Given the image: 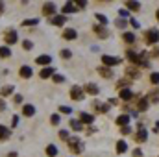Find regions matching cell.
<instances>
[{
  "label": "cell",
  "instance_id": "cell-1",
  "mask_svg": "<svg viewBox=\"0 0 159 157\" xmlns=\"http://www.w3.org/2000/svg\"><path fill=\"white\" fill-rule=\"evenodd\" d=\"M144 41H146V44H156L159 41V32L156 28H150V30H146V34H144Z\"/></svg>",
  "mask_w": 159,
  "mask_h": 157
},
{
  "label": "cell",
  "instance_id": "cell-2",
  "mask_svg": "<svg viewBox=\"0 0 159 157\" xmlns=\"http://www.w3.org/2000/svg\"><path fill=\"white\" fill-rule=\"evenodd\" d=\"M102 63L109 69V67L120 65V63H122V59H120V57H115V56H107V54H104V56H102Z\"/></svg>",
  "mask_w": 159,
  "mask_h": 157
},
{
  "label": "cell",
  "instance_id": "cell-3",
  "mask_svg": "<svg viewBox=\"0 0 159 157\" xmlns=\"http://www.w3.org/2000/svg\"><path fill=\"white\" fill-rule=\"evenodd\" d=\"M4 41H6L7 44H15V43L19 41V35H17V30H13V28L6 30V32H4Z\"/></svg>",
  "mask_w": 159,
  "mask_h": 157
},
{
  "label": "cell",
  "instance_id": "cell-4",
  "mask_svg": "<svg viewBox=\"0 0 159 157\" xmlns=\"http://www.w3.org/2000/svg\"><path fill=\"white\" fill-rule=\"evenodd\" d=\"M69 148H70V152H72V154H80V152L83 150V144H81V141H80V139L72 137V139H69Z\"/></svg>",
  "mask_w": 159,
  "mask_h": 157
},
{
  "label": "cell",
  "instance_id": "cell-5",
  "mask_svg": "<svg viewBox=\"0 0 159 157\" xmlns=\"http://www.w3.org/2000/svg\"><path fill=\"white\" fill-rule=\"evenodd\" d=\"M70 98H72V100H76V102H81V100L85 98L83 89H81V87H78V85H74V87L70 89Z\"/></svg>",
  "mask_w": 159,
  "mask_h": 157
},
{
  "label": "cell",
  "instance_id": "cell-6",
  "mask_svg": "<svg viewBox=\"0 0 159 157\" xmlns=\"http://www.w3.org/2000/svg\"><path fill=\"white\" fill-rule=\"evenodd\" d=\"M93 30H94V34H96L100 39H107V37H109L107 28H106V26H102V24H94V26H93Z\"/></svg>",
  "mask_w": 159,
  "mask_h": 157
},
{
  "label": "cell",
  "instance_id": "cell-7",
  "mask_svg": "<svg viewBox=\"0 0 159 157\" xmlns=\"http://www.w3.org/2000/svg\"><path fill=\"white\" fill-rule=\"evenodd\" d=\"M43 15H44V17H50V19L56 17V6H54L52 2H46V4L43 6Z\"/></svg>",
  "mask_w": 159,
  "mask_h": 157
},
{
  "label": "cell",
  "instance_id": "cell-8",
  "mask_svg": "<svg viewBox=\"0 0 159 157\" xmlns=\"http://www.w3.org/2000/svg\"><path fill=\"white\" fill-rule=\"evenodd\" d=\"M63 39L65 41H76L78 39V32H76L74 28H67V30L63 32Z\"/></svg>",
  "mask_w": 159,
  "mask_h": 157
},
{
  "label": "cell",
  "instance_id": "cell-9",
  "mask_svg": "<svg viewBox=\"0 0 159 157\" xmlns=\"http://www.w3.org/2000/svg\"><path fill=\"white\" fill-rule=\"evenodd\" d=\"M19 74H20V78L28 79V78H32V76H34V69H32V67H28V65H22V67H20V70H19Z\"/></svg>",
  "mask_w": 159,
  "mask_h": 157
},
{
  "label": "cell",
  "instance_id": "cell-10",
  "mask_svg": "<svg viewBox=\"0 0 159 157\" xmlns=\"http://www.w3.org/2000/svg\"><path fill=\"white\" fill-rule=\"evenodd\" d=\"M146 137H148L146 128H139V129H137V133H135V142H144V141H146Z\"/></svg>",
  "mask_w": 159,
  "mask_h": 157
},
{
  "label": "cell",
  "instance_id": "cell-11",
  "mask_svg": "<svg viewBox=\"0 0 159 157\" xmlns=\"http://www.w3.org/2000/svg\"><path fill=\"white\" fill-rule=\"evenodd\" d=\"M131 98H135L133 92H131V89H122V91H120V100H122V102H129Z\"/></svg>",
  "mask_w": 159,
  "mask_h": 157
},
{
  "label": "cell",
  "instance_id": "cell-12",
  "mask_svg": "<svg viewBox=\"0 0 159 157\" xmlns=\"http://www.w3.org/2000/svg\"><path fill=\"white\" fill-rule=\"evenodd\" d=\"M65 20H67V17L61 13V15H56V17H52L50 19V22L54 24V26H61V24H65Z\"/></svg>",
  "mask_w": 159,
  "mask_h": 157
},
{
  "label": "cell",
  "instance_id": "cell-13",
  "mask_svg": "<svg viewBox=\"0 0 159 157\" xmlns=\"http://www.w3.org/2000/svg\"><path fill=\"white\" fill-rule=\"evenodd\" d=\"M9 137H11V129L0 124V141H7Z\"/></svg>",
  "mask_w": 159,
  "mask_h": 157
},
{
  "label": "cell",
  "instance_id": "cell-14",
  "mask_svg": "<svg viewBox=\"0 0 159 157\" xmlns=\"http://www.w3.org/2000/svg\"><path fill=\"white\" fill-rule=\"evenodd\" d=\"M83 91H85V92H89V94H93V96L100 92V89H98V87H96L94 83H87V85L83 87Z\"/></svg>",
  "mask_w": 159,
  "mask_h": 157
},
{
  "label": "cell",
  "instance_id": "cell-15",
  "mask_svg": "<svg viewBox=\"0 0 159 157\" xmlns=\"http://www.w3.org/2000/svg\"><path fill=\"white\" fill-rule=\"evenodd\" d=\"M148 105H150L148 98H139V102H137V111H146Z\"/></svg>",
  "mask_w": 159,
  "mask_h": 157
},
{
  "label": "cell",
  "instance_id": "cell-16",
  "mask_svg": "<svg viewBox=\"0 0 159 157\" xmlns=\"http://www.w3.org/2000/svg\"><path fill=\"white\" fill-rule=\"evenodd\" d=\"M93 107L98 111V113H107L109 111V104H100V102H94Z\"/></svg>",
  "mask_w": 159,
  "mask_h": 157
},
{
  "label": "cell",
  "instance_id": "cell-17",
  "mask_svg": "<svg viewBox=\"0 0 159 157\" xmlns=\"http://www.w3.org/2000/svg\"><path fill=\"white\" fill-rule=\"evenodd\" d=\"M80 122L81 124H93L94 122V117L89 115V113H80Z\"/></svg>",
  "mask_w": 159,
  "mask_h": 157
},
{
  "label": "cell",
  "instance_id": "cell-18",
  "mask_svg": "<svg viewBox=\"0 0 159 157\" xmlns=\"http://www.w3.org/2000/svg\"><path fill=\"white\" fill-rule=\"evenodd\" d=\"M50 61H52V57H50V56H39V57L35 59V63H37V65H43V67H48V65H50Z\"/></svg>",
  "mask_w": 159,
  "mask_h": 157
},
{
  "label": "cell",
  "instance_id": "cell-19",
  "mask_svg": "<svg viewBox=\"0 0 159 157\" xmlns=\"http://www.w3.org/2000/svg\"><path fill=\"white\" fill-rule=\"evenodd\" d=\"M98 74H100L102 78H111V76H113V70L107 69V67H98Z\"/></svg>",
  "mask_w": 159,
  "mask_h": 157
},
{
  "label": "cell",
  "instance_id": "cell-20",
  "mask_svg": "<svg viewBox=\"0 0 159 157\" xmlns=\"http://www.w3.org/2000/svg\"><path fill=\"white\" fill-rule=\"evenodd\" d=\"M39 76H41L43 79L52 78V76H54V69H52V67H44V69L41 70V74H39Z\"/></svg>",
  "mask_w": 159,
  "mask_h": 157
},
{
  "label": "cell",
  "instance_id": "cell-21",
  "mask_svg": "<svg viewBox=\"0 0 159 157\" xmlns=\"http://www.w3.org/2000/svg\"><path fill=\"white\" fill-rule=\"evenodd\" d=\"M69 126H70V129H74V131H81V129H83V124H81L80 120H74V118H70Z\"/></svg>",
  "mask_w": 159,
  "mask_h": 157
},
{
  "label": "cell",
  "instance_id": "cell-22",
  "mask_svg": "<svg viewBox=\"0 0 159 157\" xmlns=\"http://www.w3.org/2000/svg\"><path fill=\"white\" fill-rule=\"evenodd\" d=\"M115 122H117L119 126H122V128H124V126H128V124H129V115H119Z\"/></svg>",
  "mask_w": 159,
  "mask_h": 157
},
{
  "label": "cell",
  "instance_id": "cell-23",
  "mask_svg": "<svg viewBox=\"0 0 159 157\" xmlns=\"http://www.w3.org/2000/svg\"><path fill=\"white\" fill-rule=\"evenodd\" d=\"M122 39H124V43H128V44H133V43L137 41V37H135V34H131V32H126V34L122 35Z\"/></svg>",
  "mask_w": 159,
  "mask_h": 157
},
{
  "label": "cell",
  "instance_id": "cell-24",
  "mask_svg": "<svg viewBox=\"0 0 159 157\" xmlns=\"http://www.w3.org/2000/svg\"><path fill=\"white\" fill-rule=\"evenodd\" d=\"M22 113H24V117H34V115H35V107L28 104V105L22 107Z\"/></svg>",
  "mask_w": 159,
  "mask_h": 157
},
{
  "label": "cell",
  "instance_id": "cell-25",
  "mask_svg": "<svg viewBox=\"0 0 159 157\" xmlns=\"http://www.w3.org/2000/svg\"><path fill=\"white\" fill-rule=\"evenodd\" d=\"M126 54H128V59H129L131 63H135V65H139V54H135L133 50H128Z\"/></svg>",
  "mask_w": 159,
  "mask_h": 157
},
{
  "label": "cell",
  "instance_id": "cell-26",
  "mask_svg": "<svg viewBox=\"0 0 159 157\" xmlns=\"http://www.w3.org/2000/svg\"><path fill=\"white\" fill-rule=\"evenodd\" d=\"M146 98H148V102H154V104H157V102H159V89H157V91H152V92H150Z\"/></svg>",
  "mask_w": 159,
  "mask_h": 157
},
{
  "label": "cell",
  "instance_id": "cell-27",
  "mask_svg": "<svg viewBox=\"0 0 159 157\" xmlns=\"http://www.w3.org/2000/svg\"><path fill=\"white\" fill-rule=\"evenodd\" d=\"M126 74H128L131 79H135V78H139V76H141V72H139L137 69H133V67H131V69H126Z\"/></svg>",
  "mask_w": 159,
  "mask_h": 157
},
{
  "label": "cell",
  "instance_id": "cell-28",
  "mask_svg": "<svg viewBox=\"0 0 159 157\" xmlns=\"http://www.w3.org/2000/svg\"><path fill=\"white\" fill-rule=\"evenodd\" d=\"M46 155L48 157H56L57 155V148H56L54 144H48V146H46Z\"/></svg>",
  "mask_w": 159,
  "mask_h": 157
},
{
  "label": "cell",
  "instance_id": "cell-29",
  "mask_svg": "<svg viewBox=\"0 0 159 157\" xmlns=\"http://www.w3.org/2000/svg\"><path fill=\"white\" fill-rule=\"evenodd\" d=\"M126 7H128V9H131V11H139V9H141V4H139V2H131V0H129V2H126Z\"/></svg>",
  "mask_w": 159,
  "mask_h": 157
},
{
  "label": "cell",
  "instance_id": "cell-30",
  "mask_svg": "<svg viewBox=\"0 0 159 157\" xmlns=\"http://www.w3.org/2000/svg\"><path fill=\"white\" fill-rule=\"evenodd\" d=\"M63 13H72V11H76V6L72 4V2H67L65 6H63V9H61Z\"/></svg>",
  "mask_w": 159,
  "mask_h": 157
},
{
  "label": "cell",
  "instance_id": "cell-31",
  "mask_svg": "<svg viewBox=\"0 0 159 157\" xmlns=\"http://www.w3.org/2000/svg\"><path fill=\"white\" fill-rule=\"evenodd\" d=\"M126 150H128V144H126L124 141H119V142H117V154H124Z\"/></svg>",
  "mask_w": 159,
  "mask_h": 157
},
{
  "label": "cell",
  "instance_id": "cell-32",
  "mask_svg": "<svg viewBox=\"0 0 159 157\" xmlns=\"http://www.w3.org/2000/svg\"><path fill=\"white\" fill-rule=\"evenodd\" d=\"M35 24H39V19H26V20H22V26H35Z\"/></svg>",
  "mask_w": 159,
  "mask_h": 157
},
{
  "label": "cell",
  "instance_id": "cell-33",
  "mask_svg": "<svg viewBox=\"0 0 159 157\" xmlns=\"http://www.w3.org/2000/svg\"><path fill=\"white\" fill-rule=\"evenodd\" d=\"M11 56V50L7 46H0V57H9Z\"/></svg>",
  "mask_w": 159,
  "mask_h": 157
},
{
  "label": "cell",
  "instance_id": "cell-34",
  "mask_svg": "<svg viewBox=\"0 0 159 157\" xmlns=\"http://www.w3.org/2000/svg\"><path fill=\"white\" fill-rule=\"evenodd\" d=\"M96 20H98L102 26H106V24H107V17H106V15H102V13H96Z\"/></svg>",
  "mask_w": 159,
  "mask_h": 157
},
{
  "label": "cell",
  "instance_id": "cell-35",
  "mask_svg": "<svg viewBox=\"0 0 159 157\" xmlns=\"http://www.w3.org/2000/svg\"><path fill=\"white\" fill-rule=\"evenodd\" d=\"M128 85H129V79H120L119 83H117V89H119V91H122V89H126Z\"/></svg>",
  "mask_w": 159,
  "mask_h": 157
},
{
  "label": "cell",
  "instance_id": "cell-36",
  "mask_svg": "<svg viewBox=\"0 0 159 157\" xmlns=\"http://www.w3.org/2000/svg\"><path fill=\"white\" fill-rule=\"evenodd\" d=\"M150 83L159 85V72H152V74H150Z\"/></svg>",
  "mask_w": 159,
  "mask_h": 157
},
{
  "label": "cell",
  "instance_id": "cell-37",
  "mask_svg": "<svg viewBox=\"0 0 159 157\" xmlns=\"http://www.w3.org/2000/svg\"><path fill=\"white\" fill-rule=\"evenodd\" d=\"M13 92V85H6L4 89H2V96H9Z\"/></svg>",
  "mask_w": 159,
  "mask_h": 157
},
{
  "label": "cell",
  "instance_id": "cell-38",
  "mask_svg": "<svg viewBox=\"0 0 159 157\" xmlns=\"http://www.w3.org/2000/svg\"><path fill=\"white\" fill-rule=\"evenodd\" d=\"M59 122H61V117H59V115H52V117H50V124H52V126H57Z\"/></svg>",
  "mask_w": 159,
  "mask_h": 157
},
{
  "label": "cell",
  "instance_id": "cell-39",
  "mask_svg": "<svg viewBox=\"0 0 159 157\" xmlns=\"http://www.w3.org/2000/svg\"><path fill=\"white\" fill-rule=\"evenodd\" d=\"M61 57H63V59H70V57H72V52L65 48V50H61Z\"/></svg>",
  "mask_w": 159,
  "mask_h": 157
},
{
  "label": "cell",
  "instance_id": "cell-40",
  "mask_svg": "<svg viewBox=\"0 0 159 157\" xmlns=\"http://www.w3.org/2000/svg\"><path fill=\"white\" fill-rule=\"evenodd\" d=\"M59 113L69 115V113H72V109H70V107H67V105H59Z\"/></svg>",
  "mask_w": 159,
  "mask_h": 157
},
{
  "label": "cell",
  "instance_id": "cell-41",
  "mask_svg": "<svg viewBox=\"0 0 159 157\" xmlns=\"http://www.w3.org/2000/svg\"><path fill=\"white\" fill-rule=\"evenodd\" d=\"M52 78H54V83H63L65 81V76H61V74H54Z\"/></svg>",
  "mask_w": 159,
  "mask_h": 157
},
{
  "label": "cell",
  "instance_id": "cell-42",
  "mask_svg": "<svg viewBox=\"0 0 159 157\" xmlns=\"http://www.w3.org/2000/svg\"><path fill=\"white\" fill-rule=\"evenodd\" d=\"M22 48H24V50H32V48H34V43H32V41H24V43H22Z\"/></svg>",
  "mask_w": 159,
  "mask_h": 157
},
{
  "label": "cell",
  "instance_id": "cell-43",
  "mask_svg": "<svg viewBox=\"0 0 159 157\" xmlns=\"http://www.w3.org/2000/svg\"><path fill=\"white\" fill-rule=\"evenodd\" d=\"M115 24H117V28H126V24H128V22H126V20H124V19H117V22H115Z\"/></svg>",
  "mask_w": 159,
  "mask_h": 157
},
{
  "label": "cell",
  "instance_id": "cell-44",
  "mask_svg": "<svg viewBox=\"0 0 159 157\" xmlns=\"http://www.w3.org/2000/svg\"><path fill=\"white\" fill-rule=\"evenodd\" d=\"M74 6L83 9V7H87V2H85V0H76V2H74Z\"/></svg>",
  "mask_w": 159,
  "mask_h": 157
},
{
  "label": "cell",
  "instance_id": "cell-45",
  "mask_svg": "<svg viewBox=\"0 0 159 157\" xmlns=\"http://www.w3.org/2000/svg\"><path fill=\"white\" fill-rule=\"evenodd\" d=\"M120 133H122V135H129V133H131V128H129V126H124V128H120Z\"/></svg>",
  "mask_w": 159,
  "mask_h": 157
},
{
  "label": "cell",
  "instance_id": "cell-46",
  "mask_svg": "<svg viewBox=\"0 0 159 157\" xmlns=\"http://www.w3.org/2000/svg\"><path fill=\"white\" fill-rule=\"evenodd\" d=\"M59 139H63V141H69V133H67L65 129H61V131H59Z\"/></svg>",
  "mask_w": 159,
  "mask_h": 157
},
{
  "label": "cell",
  "instance_id": "cell-47",
  "mask_svg": "<svg viewBox=\"0 0 159 157\" xmlns=\"http://www.w3.org/2000/svg\"><path fill=\"white\" fill-rule=\"evenodd\" d=\"M131 155H133V157H143V150H139V148H135V150L131 152Z\"/></svg>",
  "mask_w": 159,
  "mask_h": 157
},
{
  "label": "cell",
  "instance_id": "cell-48",
  "mask_svg": "<svg viewBox=\"0 0 159 157\" xmlns=\"http://www.w3.org/2000/svg\"><path fill=\"white\" fill-rule=\"evenodd\" d=\"M129 24H131V26H133L135 30H137V28L141 26V24H139V20H135V19H129Z\"/></svg>",
  "mask_w": 159,
  "mask_h": 157
},
{
  "label": "cell",
  "instance_id": "cell-49",
  "mask_svg": "<svg viewBox=\"0 0 159 157\" xmlns=\"http://www.w3.org/2000/svg\"><path fill=\"white\" fill-rule=\"evenodd\" d=\"M13 102H15V104H22V96H20V94H15V96H13Z\"/></svg>",
  "mask_w": 159,
  "mask_h": 157
},
{
  "label": "cell",
  "instance_id": "cell-50",
  "mask_svg": "<svg viewBox=\"0 0 159 157\" xmlns=\"http://www.w3.org/2000/svg\"><path fill=\"white\" fill-rule=\"evenodd\" d=\"M17 124H19V117H13V120H11V126H13V128H17Z\"/></svg>",
  "mask_w": 159,
  "mask_h": 157
},
{
  "label": "cell",
  "instance_id": "cell-51",
  "mask_svg": "<svg viewBox=\"0 0 159 157\" xmlns=\"http://www.w3.org/2000/svg\"><path fill=\"white\" fill-rule=\"evenodd\" d=\"M119 15L120 17H128V11L126 9H119Z\"/></svg>",
  "mask_w": 159,
  "mask_h": 157
},
{
  "label": "cell",
  "instance_id": "cell-52",
  "mask_svg": "<svg viewBox=\"0 0 159 157\" xmlns=\"http://www.w3.org/2000/svg\"><path fill=\"white\" fill-rule=\"evenodd\" d=\"M6 109V102L4 100H0V111H4Z\"/></svg>",
  "mask_w": 159,
  "mask_h": 157
},
{
  "label": "cell",
  "instance_id": "cell-53",
  "mask_svg": "<svg viewBox=\"0 0 159 157\" xmlns=\"http://www.w3.org/2000/svg\"><path fill=\"white\" fill-rule=\"evenodd\" d=\"M152 54H154V56H156V57H159V48H156V50H154V52H152Z\"/></svg>",
  "mask_w": 159,
  "mask_h": 157
},
{
  "label": "cell",
  "instance_id": "cell-54",
  "mask_svg": "<svg viewBox=\"0 0 159 157\" xmlns=\"http://www.w3.org/2000/svg\"><path fill=\"white\" fill-rule=\"evenodd\" d=\"M4 13V2H0V15Z\"/></svg>",
  "mask_w": 159,
  "mask_h": 157
},
{
  "label": "cell",
  "instance_id": "cell-55",
  "mask_svg": "<svg viewBox=\"0 0 159 157\" xmlns=\"http://www.w3.org/2000/svg\"><path fill=\"white\" fill-rule=\"evenodd\" d=\"M154 131H157V133H159V120L156 122V128H154Z\"/></svg>",
  "mask_w": 159,
  "mask_h": 157
},
{
  "label": "cell",
  "instance_id": "cell-56",
  "mask_svg": "<svg viewBox=\"0 0 159 157\" xmlns=\"http://www.w3.org/2000/svg\"><path fill=\"white\" fill-rule=\"evenodd\" d=\"M7 157H19V155H17L15 152H9V155H7Z\"/></svg>",
  "mask_w": 159,
  "mask_h": 157
},
{
  "label": "cell",
  "instance_id": "cell-57",
  "mask_svg": "<svg viewBox=\"0 0 159 157\" xmlns=\"http://www.w3.org/2000/svg\"><path fill=\"white\" fill-rule=\"evenodd\" d=\"M156 17H157V22H159V9H157V13H156Z\"/></svg>",
  "mask_w": 159,
  "mask_h": 157
}]
</instances>
